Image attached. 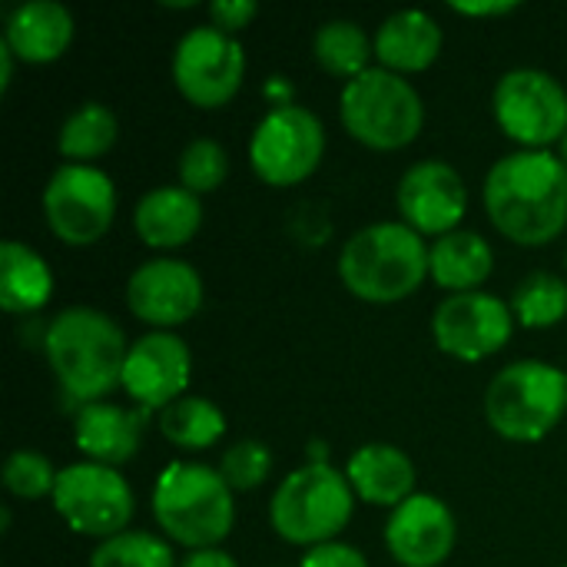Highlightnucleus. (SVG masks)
Returning <instances> with one entry per match:
<instances>
[{"mask_svg":"<svg viewBox=\"0 0 567 567\" xmlns=\"http://www.w3.org/2000/svg\"><path fill=\"white\" fill-rule=\"evenodd\" d=\"M136 236L150 249H179L186 246L199 226H203V206L199 196H193L183 186H159L150 189L133 213Z\"/></svg>","mask_w":567,"mask_h":567,"instance_id":"obj_22","label":"nucleus"},{"mask_svg":"<svg viewBox=\"0 0 567 567\" xmlns=\"http://www.w3.org/2000/svg\"><path fill=\"white\" fill-rule=\"evenodd\" d=\"M229 176V153L216 140H193L179 153V186L193 196L216 193Z\"/></svg>","mask_w":567,"mask_h":567,"instance_id":"obj_30","label":"nucleus"},{"mask_svg":"<svg viewBox=\"0 0 567 567\" xmlns=\"http://www.w3.org/2000/svg\"><path fill=\"white\" fill-rule=\"evenodd\" d=\"M13 50L7 47V43H0V93H7V86H10V76H13Z\"/></svg>","mask_w":567,"mask_h":567,"instance_id":"obj_37","label":"nucleus"},{"mask_svg":"<svg viewBox=\"0 0 567 567\" xmlns=\"http://www.w3.org/2000/svg\"><path fill=\"white\" fill-rule=\"evenodd\" d=\"M43 352L60 389L80 405H90L123 385L130 346L106 312L73 306L47 326Z\"/></svg>","mask_w":567,"mask_h":567,"instance_id":"obj_2","label":"nucleus"},{"mask_svg":"<svg viewBox=\"0 0 567 567\" xmlns=\"http://www.w3.org/2000/svg\"><path fill=\"white\" fill-rule=\"evenodd\" d=\"M322 153H326L322 120L296 103L269 110L249 140L252 173L276 189L309 179L319 169Z\"/></svg>","mask_w":567,"mask_h":567,"instance_id":"obj_8","label":"nucleus"},{"mask_svg":"<svg viewBox=\"0 0 567 567\" xmlns=\"http://www.w3.org/2000/svg\"><path fill=\"white\" fill-rule=\"evenodd\" d=\"M346 478L362 502L385 505L392 512L415 495L412 458L402 449L385 445V442H372V445L355 449L349 465H346Z\"/></svg>","mask_w":567,"mask_h":567,"instance_id":"obj_20","label":"nucleus"},{"mask_svg":"<svg viewBox=\"0 0 567 567\" xmlns=\"http://www.w3.org/2000/svg\"><path fill=\"white\" fill-rule=\"evenodd\" d=\"M492 110L522 150H548L567 133V90L545 70L518 66L495 83Z\"/></svg>","mask_w":567,"mask_h":567,"instance_id":"obj_11","label":"nucleus"},{"mask_svg":"<svg viewBox=\"0 0 567 567\" xmlns=\"http://www.w3.org/2000/svg\"><path fill=\"white\" fill-rule=\"evenodd\" d=\"M116 133H120V123H116V116H113L110 106H103V103H83L60 126L56 150L70 163H86L90 166V159H96V156H103V153L113 150Z\"/></svg>","mask_w":567,"mask_h":567,"instance_id":"obj_27","label":"nucleus"},{"mask_svg":"<svg viewBox=\"0 0 567 567\" xmlns=\"http://www.w3.org/2000/svg\"><path fill=\"white\" fill-rule=\"evenodd\" d=\"M272 472V452L256 442V439H246V442H236L223 452V462H219V475L226 478V485L233 492H252L259 488Z\"/></svg>","mask_w":567,"mask_h":567,"instance_id":"obj_32","label":"nucleus"},{"mask_svg":"<svg viewBox=\"0 0 567 567\" xmlns=\"http://www.w3.org/2000/svg\"><path fill=\"white\" fill-rule=\"evenodd\" d=\"M256 13H259V7L252 0H216V3H209L213 27L223 30V33H229V37H236L239 30H246L256 20Z\"/></svg>","mask_w":567,"mask_h":567,"instance_id":"obj_33","label":"nucleus"},{"mask_svg":"<svg viewBox=\"0 0 567 567\" xmlns=\"http://www.w3.org/2000/svg\"><path fill=\"white\" fill-rule=\"evenodd\" d=\"M561 163L567 166V133H565V140H561Z\"/></svg>","mask_w":567,"mask_h":567,"instance_id":"obj_38","label":"nucleus"},{"mask_svg":"<svg viewBox=\"0 0 567 567\" xmlns=\"http://www.w3.org/2000/svg\"><path fill=\"white\" fill-rule=\"evenodd\" d=\"M73 13L56 0H27L10 10L3 43L23 63H53L73 43Z\"/></svg>","mask_w":567,"mask_h":567,"instance_id":"obj_18","label":"nucleus"},{"mask_svg":"<svg viewBox=\"0 0 567 567\" xmlns=\"http://www.w3.org/2000/svg\"><path fill=\"white\" fill-rule=\"evenodd\" d=\"M43 219L66 246L100 243L116 219L113 179L86 163H63L43 189Z\"/></svg>","mask_w":567,"mask_h":567,"instance_id":"obj_9","label":"nucleus"},{"mask_svg":"<svg viewBox=\"0 0 567 567\" xmlns=\"http://www.w3.org/2000/svg\"><path fill=\"white\" fill-rule=\"evenodd\" d=\"M458 528L452 508L435 495H412L402 502L389 525L385 545L402 567H439L452 558Z\"/></svg>","mask_w":567,"mask_h":567,"instance_id":"obj_17","label":"nucleus"},{"mask_svg":"<svg viewBox=\"0 0 567 567\" xmlns=\"http://www.w3.org/2000/svg\"><path fill=\"white\" fill-rule=\"evenodd\" d=\"M435 342L458 362H482L505 349L515 332V312L488 292H458L439 302L432 316Z\"/></svg>","mask_w":567,"mask_h":567,"instance_id":"obj_13","label":"nucleus"},{"mask_svg":"<svg viewBox=\"0 0 567 567\" xmlns=\"http://www.w3.org/2000/svg\"><path fill=\"white\" fill-rule=\"evenodd\" d=\"M193 355L173 332H150L130 346L123 365V389L143 412H163L186 395Z\"/></svg>","mask_w":567,"mask_h":567,"instance_id":"obj_16","label":"nucleus"},{"mask_svg":"<svg viewBox=\"0 0 567 567\" xmlns=\"http://www.w3.org/2000/svg\"><path fill=\"white\" fill-rule=\"evenodd\" d=\"M561 567H567V565H561Z\"/></svg>","mask_w":567,"mask_h":567,"instance_id":"obj_39","label":"nucleus"},{"mask_svg":"<svg viewBox=\"0 0 567 567\" xmlns=\"http://www.w3.org/2000/svg\"><path fill=\"white\" fill-rule=\"evenodd\" d=\"M375 53V43L369 40V33L355 23V20H329L319 27L316 40H312V56L316 63L329 73L339 76L346 83H352L355 76H362Z\"/></svg>","mask_w":567,"mask_h":567,"instance_id":"obj_25","label":"nucleus"},{"mask_svg":"<svg viewBox=\"0 0 567 567\" xmlns=\"http://www.w3.org/2000/svg\"><path fill=\"white\" fill-rule=\"evenodd\" d=\"M485 209L518 246H548L567 226V166L548 150L502 156L485 176Z\"/></svg>","mask_w":567,"mask_h":567,"instance_id":"obj_1","label":"nucleus"},{"mask_svg":"<svg viewBox=\"0 0 567 567\" xmlns=\"http://www.w3.org/2000/svg\"><path fill=\"white\" fill-rule=\"evenodd\" d=\"M442 27L425 10H399L382 20L375 33V56L385 70L405 76L429 70L442 53Z\"/></svg>","mask_w":567,"mask_h":567,"instance_id":"obj_21","label":"nucleus"},{"mask_svg":"<svg viewBox=\"0 0 567 567\" xmlns=\"http://www.w3.org/2000/svg\"><path fill=\"white\" fill-rule=\"evenodd\" d=\"M399 213L409 229L419 236H449L458 229L468 209V189L458 169H452L442 159H422L415 163L402 183H399Z\"/></svg>","mask_w":567,"mask_h":567,"instance_id":"obj_15","label":"nucleus"},{"mask_svg":"<svg viewBox=\"0 0 567 567\" xmlns=\"http://www.w3.org/2000/svg\"><path fill=\"white\" fill-rule=\"evenodd\" d=\"M299 567H369L365 555L352 545L342 542H326L306 551V558L299 561Z\"/></svg>","mask_w":567,"mask_h":567,"instance_id":"obj_34","label":"nucleus"},{"mask_svg":"<svg viewBox=\"0 0 567 567\" xmlns=\"http://www.w3.org/2000/svg\"><path fill=\"white\" fill-rule=\"evenodd\" d=\"M339 276L362 302H402L419 292L425 276H432L425 239L405 223L365 226L342 246Z\"/></svg>","mask_w":567,"mask_h":567,"instance_id":"obj_3","label":"nucleus"},{"mask_svg":"<svg viewBox=\"0 0 567 567\" xmlns=\"http://www.w3.org/2000/svg\"><path fill=\"white\" fill-rule=\"evenodd\" d=\"M153 518L166 538L189 551L219 548L236 522L233 488L219 468L176 462L159 475L153 488Z\"/></svg>","mask_w":567,"mask_h":567,"instance_id":"obj_4","label":"nucleus"},{"mask_svg":"<svg viewBox=\"0 0 567 567\" xmlns=\"http://www.w3.org/2000/svg\"><path fill=\"white\" fill-rule=\"evenodd\" d=\"M246 76V53L243 43L223 30L193 27L179 37L173 53V83L176 90L199 110L226 106Z\"/></svg>","mask_w":567,"mask_h":567,"instance_id":"obj_12","label":"nucleus"},{"mask_svg":"<svg viewBox=\"0 0 567 567\" xmlns=\"http://www.w3.org/2000/svg\"><path fill=\"white\" fill-rule=\"evenodd\" d=\"M339 113L352 140L379 153L415 143L425 126V103L419 90L385 66H372L346 83Z\"/></svg>","mask_w":567,"mask_h":567,"instance_id":"obj_6","label":"nucleus"},{"mask_svg":"<svg viewBox=\"0 0 567 567\" xmlns=\"http://www.w3.org/2000/svg\"><path fill=\"white\" fill-rule=\"evenodd\" d=\"M455 13L462 17H505L512 10H518L515 0H498V3H452Z\"/></svg>","mask_w":567,"mask_h":567,"instance_id":"obj_36","label":"nucleus"},{"mask_svg":"<svg viewBox=\"0 0 567 567\" xmlns=\"http://www.w3.org/2000/svg\"><path fill=\"white\" fill-rule=\"evenodd\" d=\"M53 296L50 266L23 243L7 239L0 246V306L13 316L37 312Z\"/></svg>","mask_w":567,"mask_h":567,"instance_id":"obj_24","label":"nucleus"},{"mask_svg":"<svg viewBox=\"0 0 567 567\" xmlns=\"http://www.w3.org/2000/svg\"><path fill=\"white\" fill-rule=\"evenodd\" d=\"M56 475L50 458L33 452V449H20L7 458L3 465V485L10 495L23 498V502H37L43 495H53L56 488Z\"/></svg>","mask_w":567,"mask_h":567,"instance_id":"obj_31","label":"nucleus"},{"mask_svg":"<svg viewBox=\"0 0 567 567\" xmlns=\"http://www.w3.org/2000/svg\"><path fill=\"white\" fill-rule=\"evenodd\" d=\"M179 567H239V565H236V558H233L229 551H223V548H203V551H189Z\"/></svg>","mask_w":567,"mask_h":567,"instance_id":"obj_35","label":"nucleus"},{"mask_svg":"<svg viewBox=\"0 0 567 567\" xmlns=\"http://www.w3.org/2000/svg\"><path fill=\"white\" fill-rule=\"evenodd\" d=\"M53 508L76 535L106 542L130 528L136 502L126 478L116 468L76 462L56 475Z\"/></svg>","mask_w":567,"mask_h":567,"instance_id":"obj_10","label":"nucleus"},{"mask_svg":"<svg viewBox=\"0 0 567 567\" xmlns=\"http://www.w3.org/2000/svg\"><path fill=\"white\" fill-rule=\"evenodd\" d=\"M90 567H176L173 548L150 532H123L90 555Z\"/></svg>","mask_w":567,"mask_h":567,"instance_id":"obj_29","label":"nucleus"},{"mask_svg":"<svg viewBox=\"0 0 567 567\" xmlns=\"http://www.w3.org/2000/svg\"><path fill=\"white\" fill-rule=\"evenodd\" d=\"M515 322L525 329H551L567 316V282L555 272H532L512 296Z\"/></svg>","mask_w":567,"mask_h":567,"instance_id":"obj_28","label":"nucleus"},{"mask_svg":"<svg viewBox=\"0 0 567 567\" xmlns=\"http://www.w3.org/2000/svg\"><path fill=\"white\" fill-rule=\"evenodd\" d=\"M429 266H432V279L442 289H449L452 296L478 292V286L495 269V252H492V246L478 233L455 229V233H449V236L432 243Z\"/></svg>","mask_w":567,"mask_h":567,"instance_id":"obj_23","label":"nucleus"},{"mask_svg":"<svg viewBox=\"0 0 567 567\" xmlns=\"http://www.w3.org/2000/svg\"><path fill=\"white\" fill-rule=\"evenodd\" d=\"M567 412V372L525 359L502 369L485 392L488 425L508 442L545 439Z\"/></svg>","mask_w":567,"mask_h":567,"instance_id":"obj_7","label":"nucleus"},{"mask_svg":"<svg viewBox=\"0 0 567 567\" xmlns=\"http://www.w3.org/2000/svg\"><path fill=\"white\" fill-rule=\"evenodd\" d=\"M355 492L349 478L329 462H309L296 468L272 495L269 522L289 545H326L352 522Z\"/></svg>","mask_w":567,"mask_h":567,"instance_id":"obj_5","label":"nucleus"},{"mask_svg":"<svg viewBox=\"0 0 567 567\" xmlns=\"http://www.w3.org/2000/svg\"><path fill=\"white\" fill-rule=\"evenodd\" d=\"M126 306L140 322L153 326L156 332H169L199 312L203 279L189 262L150 259L130 276Z\"/></svg>","mask_w":567,"mask_h":567,"instance_id":"obj_14","label":"nucleus"},{"mask_svg":"<svg viewBox=\"0 0 567 567\" xmlns=\"http://www.w3.org/2000/svg\"><path fill=\"white\" fill-rule=\"evenodd\" d=\"M143 409L130 412L113 402H90L80 405L73 422V442L86 455V462L120 468L130 462L143 439Z\"/></svg>","mask_w":567,"mask_h":567,"instance_id":"obj_19","label":"nucleus"},{"mask_svg":"<svg viewBox=\"0 0 567 567\" xmlns=\"http://www.w3.org/2000/svg\"><path fill=\"white\" fill-rule=\"evenodd\" d=\"M159 432L176 449L203 452L226 435V415L209 399L183 395L159 412Z\"/></svg>","mask_w":567,"mask_h":567,"instance_id":"obj_26","label":"nucleus"}]
</instances>
